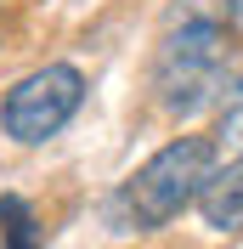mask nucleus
Wrapping results in <instances>:
<instances>
[{"label":"nucleus","mask_w":243,"mask_h":249,"mask_svg":"<svg viewBox=\"0 0 243 249\" xmlns=\"http://www.w3.org/2000/svg\"><path fill=\"white\" fill-rule=\"evenodd\" d=\"M215 147L221 153H243V68L226 79V96L215 102Z\"/></svg>","instance_id":"obj_5"},{"label":"nucleus","mask_w":243,"mask_h":249,"mask_svg":"<svg viewBox=\"0 0 243 249\" xmlns=\"http://www.w3.org/2000/svg\"><path fill=\"white\" fill-rule=\"evenodd\" d=\"M209 232H243V153H232L226 164H215V176L204 181L192 204Z\"/></svg>","instance_id":"obj_4"},{"label":"nucleus","mask_w":243,"mask_h":249,"mask_svg":"<svg viewBox=\"0 0 243 249\" xmlns=\"http://www.w3.org/2000/svg\"><path fill=\"white\" fill-rule=\"evenodd\" d=\"M221 23H226V34L243 40V0H226V17H221Z\"/></svg>","instance_id":"obj_7"},{"label":"nucleus","mask_w":243,"mask_h":249,"mask_svg":"<svg viewBox=\"0 0 243 249\" xmlns=\"http://www.w3.org/2000/svg\"><path fill=\"white\" fill-rule=\"evenodd\" d=\"M215 164H221L215 136H170L164 147L153 159H141L136 176L124 181V193H119L124 221H130L136 232L170 227L181 210L198 204V193H204V181L215 176Z\"/></svg>","instance_id":"obj_2"},{"label":"nucleus","mask_w":243,"mask_h":249,"mask_svg":"<svg viewBox=\"0 0 243 249\" xmlns=\"http://www.w3.org/2000/svg\"><path fill=\"white\" fill-rule=\"evenodd\" d=\"M153 108L170 119H192L226 96V23L215 17H187L181 29H170L153 51L147 68Z\"/></svg>","instance_id":"obj_1"},{"label":"nucleus","mask_w":243,"mask_h":249,"mask_svg":"<svg viewBox=\"0 0 243 249\" xmlns=\"http://www.w3.org/2000/svg\"><path fill=\"white\" fill-rule=\"evenodd\" d=\"M0 232H6V249H40L46 238H40V221H34V210L17 193H6L0 198Z\"/></svg>","instance_id":"obj_6"},{"label":"nucleus","mask_w":243,"mask_h":249,"mask_svg":"<svg viewBox=\"0 0 243 249\" xmlns=\"http://www.w3.org/2000/svg\"><path fill=\"white\" fill-rule=\"evenodd\" d=\"M79 102H85V74H79L74 62H46V68L23 74L6 91L0 130L12 142H23V147H40V142H51L79 113Z\"/></svg>","instance_id":"obj_3"}]
</instances>
